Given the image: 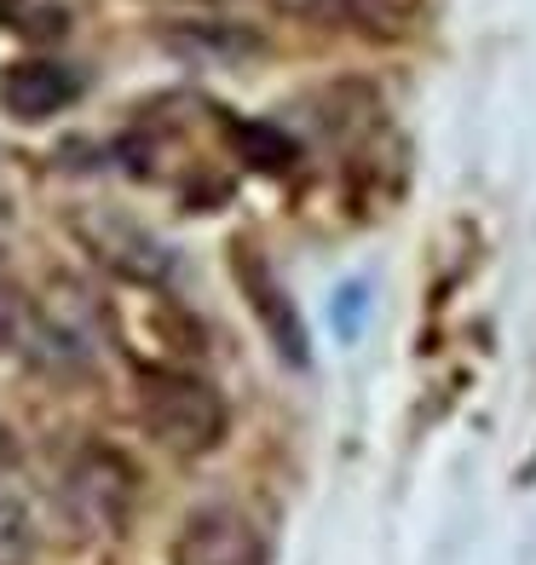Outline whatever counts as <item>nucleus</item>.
Wrapping results in <instances>:
<instances>
[{
	"label": "nucleus",
	"mask_w": 536,
	"mask_h": 565,
	"mask_svg": "<svg viewBox=\"0 0 536 565\" xmlns=\"http://www.w3.org/2000/svg\"><path fill=\"white\" fill-rule=\"evenodd\" d=\"M139 422L173 456H208L225 445V398L185 370H144L139 375Z\"/></svg>",
	"instance_id": "obj_1"
},
{
	"label": "nucleus",
	"mask_w": 536,
	"mask_h": 565,
	"mask_svg": "<svg viewBox=\"0 0 536 565\" xmlns=\"http://www.w3.org/2000/svg\"><path fill=\"white\" fill-rule=\"evenodd\" d=\"M232 271H237V282H243V295H248V306H254V318H260V329L271 335L277 358H283V364H294V370H305V364H312V347H305L300 306L289 300L283 282H277L271 260H266L254 243H232Z\"/></svg>",
	"instance_id": "obj_2"
},
{
	"label": "nucleus",
	"mask_w": 536,
	"mask_h": 565,
	"mask_svg": "<svg viewBox=\"0 0 536 565\" xmlns=\"http://www.w3.org/2000/svg\"><path fill=\"white\" fill-rule=\"evenodd\" d=\"M0 347L18 352L23 364H35V370H75L82 364V347L18 289V277L7 266V248H0Z\"/></svg>",
	"instance_id": "obj_3"
},
{
	"label": "nucleus",
	"mask_w": 536,
	"mask_h": 565,
	"mask_svg": "<svg viewBox=\"0 0 536 565\" xmlns=\"http://www.w3.org/2000/svg\"><path fill=\"white\" fill-rule=\"evenodd\" d=\"M173 565H266V543L248 513L196 508L173 543Z\"/></svg>",
	"instance_id": "obj_4"
},
{
	"label": "nucleus",
	"mask_w": 536,
	"mask_h": 565,
	"mask_svg": "<svg viewBox=\"0 0 536 565\" xmlns=\"http://www.w3.org/2000/svg\"><path fill=\"white\" fill-rule=\"evenodd\" d=\"M289 18L352 30L364 41H404L427 18V0H277Z\"/></svg>",
	"instance_id": "obj_5"
},
{
	"label": "nucleus",
	"mask_w": 536,
	"mask_h": 565,
	"mask_svg": "<svg viewBox=\"0 0 536 565\" xmlns=\"http://www.w3.org/2000/svg\"><path fill=\"white\" fill-rule=\"evenodd\" d=\"M82 75L69 64H53V58H23V64H7L0 70V110L18 116V121H46L69 110L82 98Z\"/></svg>",
	"instance_id": "obj_6"
},
{
	"label": "nucleus",
	"mask_w": 536,
	"mask_h": 565,
	"mask_svg": "<svg viewBox=\"0 0 536 565\" xmlns=\"http://www.w3.org/2000/svg\"><path fill=\"white\" fill-rule=\"evenodd\" d=\"M82 237H87V248L98 254V260H105L110 271H121L127 282H162L173 271V254L133 220H116V214L82 220Z\"/></svg>",
	"instance_id": "obj_7"
},
{
	"label": "nucleus",
	"mask_w": 536,
	"mask_h": 565,
	"mask_svg": "<svg viewBox=\"0 0 536 565\" xmlns=\"http://www.w3.org/2000/svg\"><path fill=\"white\" fill-rule=\"evenodd\" d=\"M225 134H232L237 157L248 168H260V173H289L300 162V145L283 134V127H271V121H225Z\"/></svg>",
	"instance_id": "obj_8"
},
{
	"label": "nucleus",
	"mask_w": 536,
	"mask_h": 565,
	"mask_svg": "<svg viewBox=\"0 0 536 565\" xmlns=\"http://www.w3.org/2000/svg\"><path fill=\"white\" fill-rule=\"evenodd\" d=\"M364 323H369V277H357V282H346V289L335 295V335L357 341Z\"/></svg>",
	"instance_id": "obj_9"
}]
</instances>
